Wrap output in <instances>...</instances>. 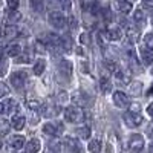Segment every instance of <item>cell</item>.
Returning a JSON list of instances; mask_svg holds the SVG:
<instances>
[{"instance_id": "obj_1", "label": "cell", "mask_w": 153, "mask_h": 153, "mask_svg": "<svg viewBox=\"0 0 153 153\" xmlns=\"http://www.w3.org/2000/svg\"><path fill=\"white\" fill-rule=\"evenodd\" d=\"M84 118H86V115H84V112H83L80 107L71 106V107H66V109H65V120H66L68 123L78 124V123H81Z\"/></svg>"}, {"instance_id": "obj_2", "label": "cell", "mask_w": 153, "mask_h": 153, "mask_svg": "<svg viewBox=\"0 0 153 153\" xmlns=\"http://www.w3.org/2000/svg\"><path fill=\"white\" fill-rule=\"evenodd\" d=\"M124 123L127 124V127H130V129H136L143 124V115L136 112V110H129L124 113Z\"/></svg>"}, {"instance_id": "obj_3", "label": "cell", "mask_w": 153, "mask_h": 153, "mask_svg": "<svg viewBox=\"0 0 153 153\" xmlns=\"http://www.w3.org/2000/svg\"><path fill=\"white\" fill-rule=\"evenodd\" d=\"M48 20H49L51 25H52V28H55V29H63L66 26V17L60 11H52L49 14Z\"/></svg>"}, {"instance_id": "obj_4", "label": "cell", "mask_w": 153, "mask_h": 153, "mask_svg": "<svg viewBox=\"0 0 153 153\" xmlns=\"http://www.w3.org/2000/svg\"><path fill=\"white\" fill-rule=\"evenodd\" d=\"M65 130L63 123H46L43 126V133L48 136H60Z\"/></svg>"}, {"instance_id": "obj_5", "label": "cell", "mask_w": 153, "mask_h": 153, "mask_svg": "<svg viewBox=\"0 0 153 153\" xmlns=\"http://www.w3.org/2000/svg\"><path fill=\"white\" fill-rule=\"evenodd\" d=\"M143 149H144V138L138 133L132 135L129 138V150L132 153H139Z\"/></svg>"}, {"instance_id": "obj_6", "label": "cell", "mask_w": 153, "mask_h": 153, "mask_svg": "<svg viewBox=\"0 0 153 153\" xmlns=\"http://www.w3.org/2000/svg\"><path fill=\"white\" fill-rule=\"evenodd\" d=\"M72 101H74V104L76 107H86L89 106V103H91V98H89V95L84 92V91H75L72 94Z\"/></svg>"}, {"instance_id": "obj_7", "label": "cell", "mask_w": 153, "mask_h": 153, "mask_svg": "<svg viewBox=\"0 0 153 153\" xmlns=\"http://www.w3.org/2000/svg\"><path fill=\"white\" fill-rule=\"evenodd\" d=\"M113 104L118 109H126V107L130 106V100H129V97H127V94L118 91V92L113 94Z\"/></svg>"}, {"instance_id": "obj_8", "label": "cell", "mask_w": 153, "mask_h": 153, "mask_svg": "<svg viewBox=\"0 0 153 153\" xmlns=\"http://www.w3.org/2000/svg\"><path fill=\"white\" fill-rule=\"evenodd\" d=\"M139 57H141V61L146 66L153 65V48H149L146 45L139 46Z\"/></svg>"}, {"instance_id": "obj_9", "label": "cell", "mask_w": 153, "mask_h": 153, "mask_svg": "<svg viewBox=\"0 0 153 153\" xmlns=\"http://www.w3.org/2000/svg\"><path fill=\"white\" fill-rule=\"evenodd\" d=\"M12 87H16L17 91H20V89H23L25 83H26V72H14L11 75V78H9Z\"/></svg>"}, {"instance_id": "obj_10", "label": "cell", "mask_w": 153, "mask_h": 153, "mask_svg": "<svg viewBox=\"0 0 153 153\" xmlns=\"http://www.w3.org/2000/svg\"><path fill=\"white\" fill-rule=\"evenodd\" d=\"M101 37H104L107 42H120L123 38V31L120 28H107L103 34H101Z\"/></svg>"}, {"instance_id": "obj_11", "label": "cell", "mask_w": 153, "mask_h": 153, "mask_svg": "<svg viewBox=\"0 0 153 153\" xmlns=\"http://www.w3.org/2000/svg\"><path fill=\"white\" fill-rule=\"evenodd\" d=\"M61 107L58 104H54V103H46L45 106H42V113H43V117L46 118H54L57 117V115L60 113Z\"/></svg>"}, {"instance_id": "obj_12", "label": "cell", "mask_w": 153, "mask_h": 153, "mask_svg": "<svg viewBox=\"0 0 153 153\" xmlns=\"http://www.w3.org/2000/svg\"><path fill=\"white\" fill-rule=\"evenodd\" d=\"M65 149H66L68 153H81L83 152L80 141L75 138H66L65 139Z\"/></svg>"}, {"instance_id": "obj_13", "label": "cell", "mask_w": 153, "mask_h": 153, "mask_svg": "<svg viewBox=\"0 0 153 153\" xmlns=\"http://www.w3.org/2000/svg\"><path fill=\"white\" fill-rule=\"evenodd\" d=\"M113 5H115V9L121 14H130V11L133 8L130 0H113Z\"/></svg>"}, {"instance_id": "obj_14", "label": "cell", "mask_w": 153, "mask_h": 153, "mask_svg": "<svg viewBox=\"0 0 153 153\" xmlns=\"http://www.w3.org/2000/svg\"><path fill=\"white\" fill-rule=\"evenodd\" d=\"M58 72L65 76V78H71L72 76V72H74V68H72V63L68 61V60H61L58 63Z\"/></svg>"}, {"instance_id": "obj_15", "label": "cell", "mask_w": 153, "mask_h": 153, "mask_svg": "<svg viewBox=\"0 0 153 153\" xmlns=\"http://www.w3.org/2000/svg\"><path fill=\"white\" fill-rule=\"evenodd\" d=\"M42 150V143L37 138H32L25 144V153H38Z\"/></svg>"}, {"instance_id": "obj_16", "label": "cell", "mask_w": 153, "mask_h": 153, "mask_svg": "<svg viewBox=\"0 0 153 153\" xmlns=\"http://www.w3.org/2000/svg\"><path fill=\"white\" fill-rule=\"evenodd\" d=\"M115 80H117L118 84L121 86H127V84H130V75L127 71H123V69H118L117 72H115Z\"/></svg>"}, {"instance_id": "obj_17", "label": "cell", "mask_w": 153, "mask_h": 153, "mask_svg": "<svg viewBox=\"0 0 153 153\" xmlns=\"http://www.w3.org/2000/svg\"><path fill=\"white\" fill-rule=\"evenodd\" d=\"M9 144L14 150H22L25 147V144H26V139H25V136H22V135H14L11 138Z\"/></svg>"}, {"instance_id": "obj_18", "label": "cell", "mask_w": 153, "mask_h": 153, "mask_svg": "<svg viewBox=\"0 0 153 153\" xmlns=\"http://www.w3.org/2000/svg\"><path fill=\"white\" fill-rule=\"evenodd\" d=\"M5 54H6L8 57H19V55L22 54V46H20L19 43H11V45L6 46Z\"/></svg>"}, {"instance_id": "obj_19", "label": "cell", "mask_w": 153, "mask_h": 153, "mask_svg": "<svg viewBox=\"0 0 153 153\" xmlns=\"http://www.w3.org/2000/svg\"><path fill=\"white\" fill-rule=\"evenodd\" d=\"M25 124H26V118H25L23 115H14L11 120V126L14 127L16 130H22L25 127Z\"/></svg>"}, {"instance_id": "obj_20", "label": "cell", "mask_w": 153, "mask_h": 153, "mask_svg": "<svg viewBox=\"0 0 153 153\" xmlns=\"http://www.w3.org/2000/svg\"><path fill=\"white\" fill-rule=\"evenodd\" d=\"M17 34H19V29L14 26V25H8V26H5L3 31H2V35H3L5 38H8V40L17 37Z\"/></svg>"}, {"instance_id": "obj_21", "label": "cell", "mask_w": 153, "mask_h": 153, "mask_svg": "<svg viewBox=\"0 0 153 153\" xmlns=\"http://www.w3.org/2000/svg\"><path fill=\"white\" fill-rule=\"evenodd\" d=\"M100 91L101 94H109L112 91V81L109 80V76H101L100 78Z\"/></svg>"}, {"instance_id": "obj_22", "label": "cell", "mask_w": 153, "mask_h": 153, "mask_svg": "<svg viewBox=\"0 0 153 153\" xmlns=\"http://www.w3.org/2000/svg\"><path fill=\"white\" fill-rule=\"evenodd\" d=\"M45 69H46V61H45L43 58H38V60L34 63V68H32L34 74H35L37 76H40V75L45 72Z\"/></svg>"}, {"instance_id": "obj_23", "label": "cell", "mask_w": 153, "mask_h": 153, "mask_svg": "<svg viewBox=\"0 0 153 153\" xmlns=\"http://www.w3.org/2000/svg\"><path fill=\"white\" fill-rule=\"evenodd\" d=\"M29 5H31V9L37 14H40V12L45 11V2L43 0H29Z\"/></svg>"}, {"instance_id": "obj_24", "label": "cell", "mask_w": 153, "mask_h": 153, "mask_svg": "<svg viewBox=\"0 0 153 153\" xmlns=\"http://www.w3.org/2000/svg\"><path fill=\"white\" fill-rule=\"evenodd\" d=\"M76 136L81 138V139H87V138H91V127H87V126H81L78 127V129L75 130Z\"/></svg>"}, {"instance_id": "obj_25", "label": "cell", "mask_w": 153, "mask_h": 153, "mask_svg": "<svg viewBox=\"0 0 153 153\" xmlns=\"http://www.w3.org/2000/svg\"><path fill=\"white\" fill-rule=\"evenodd\" d=\"M87 149L91 153H100L101 152V141L100 139H92V141H89Z\"/></svg>"}, {"instance_id": "obj_26", "label": "cell", "mask_w": 153, "mask_h": 153, "mask_svg": "<svg viewBox=\"0 0 153 153\" xmlns=\"http://www.w3.org/2000/svg\"><path fill=\"white\" fill-rule=\"evenodd\" d=\"M133 20L139 25H144L146 23V14H144V11L143 9H136L133 12Z\"/></svg>"}, {"instance_id": "obj_27", "label": "cell", "mask_w": 153, "mask_h": 153, "mask_svg": "<svg viewBox=\"0 0 153 153\" xmlns=\"http://www.w3.org/2000/svg\"><path fill=\"white\" fill-rule=\"evenodd\" d=\"M9 129H11V123L8 120H0V136L8 135Z\"/></svg>"}, {"instance_id": "obj_28", "label": "cell", "mask_w": 153, "mask_h": 153, "mask_svg": "<svg viewBox=\"0 0 153 153\" xmlns=\"http://www.w3.org/2000/svg\"><path fill=\"white\" fill-rule=\"evenodd\" d=\"M42 106H43V103L38 98H34V100H29L28 101V107L29 109H32V110H38V109H42Z\"/></svg>"}, {"instance_id": "obj_29", "label": "cell", "mask_w": 153, "mask_h": 153, "mask_svg": "<svg viewBox=\"0 0 153 153\" xmlns=\"http://www.w3.org/2000/svg\"><path fill=\"white\" fill-rule=\"evenodd\" d=\"M104 66H106V69H107L109 72H113V74L120 69L118 65H117V63H115L113 60H106V61H104Z\"/></svg>"}, {"instance_id": "obj_30", "label": "cell", "mask_w": 153, "mask_h": 153, "mask_svg": "<svg viewBox=\"0 0 153 153\" xmlns=\"http://www.w3.org/2000/svg\"><path fill=\"white\" fill-rule=\"evenodd\" d=\"M3 106H5V110L8 113H12V112H14V109L17 107V101L16 100H8L6 104H3Z\"/></svg>"}, {"instance_id": "obj_31", "label": "cell", "mask_w": 153, "mask_h": 153, "mask_svg": "<svg viewBox=\"0 0 153 153\" xmlns=\"http://www.w3.org/2000/svg\"><path fill=\"white\" fill-rule=\"evenodd\" d=\"M31 60H32V54L31 52H22L19 55V61L20 63H29Z\"/></svg>"}, {"instance_id": "obj_32", "label": "cell", "mask_w": 153, "mask_h": 153, "mask_svg": "<svg viewBox=\"0 0 153 153\" xmlns=\"http://www.w3.org/2000/svg\"><path fill=\"white\" fill-rule=\"evenodd\" d=\"M130 87H132V91H130L132 95H139V94H141V91H139V89L143 87V84H141V83H130Z\"/></svg>"}, {"instance_id": "obj_33", "label": "cell", "mask_w": 153, "mask_h": 153, "mask_svg": "<svg viewBox=\"0 0 153 153\" xmlns=\"http://www.w3.org/2000/svg\"><path fill=\"white\" fill-rule=\"evenodd\" d=\"M20 19H22V16L19 14L17 11H11V14H9V17H8L9 23H16V22H19Z\"/></svg>"}, {"instance_id": "obj_34", "label": "cell", "mask_w": 153, "mask_h": 153, "mask_svg": "<svg viewBox=\"0 0 153 153\" xmlns=\"http://www.w3.org/2000/svg\"><path fill=\"white\" fill-rule=\"evenodd\" d=\"M143 45H146V46H149V48H153V34H146V35H144Z\"/></svg>"}, {"instance_id": "obj_35", "label": "cell", "mask_w": 153, "mask_h": 153, "mask_svg": "<svg viewBox=\"0 0 153 153\" xmlns=\"http://www.w3.org/2000/svg\"><path fill=\"white\" fill-rule=\"evenodd\" d=\"M127 35H129V38H130L132 42H136V40H138V35H139V32H138L136 29L130 28L129 31H127Z\"/></svg>"}, {"instance_id": "obj_36", "label": "cell", "mask_w": 153, "mask_h": 153, "mask_svg": "<svg viewBox=\"0 0 153 153\" xmlns=\"http://www.w3.org/2000/svg\"><path fill=\"white\" fill-rule=\"evenodd\" d=\"M6 5H8L9 11H17V8H19V0H6Z\"/></svg>"}, {"instance_id": "obj_37", "label": "cell", "mask_w": 153, "mask_h": 153, "mask_svg": "<svg viewBox=\"0 0 153 153\" xmlns=\"http://www.w3.org/2000/svg\"><path fill=\"white\" fill-rule=\"evenodd\" d=\"M80 43H83V45H89V43H91V35H89L87 32H83V34L80 35Z\"/></svg>"}, {"instance_id": "obj_38", "label": "cell", "mask_w": 153, "mask_h": 153, "mask_svg": "<svg viewBox=\"0 0 153 153\" xmlns=\"http://www.w3.org/2000/svg\"><path fill=\"white\" fill-rule=\"evenodd\" d=\"M8 72V65L5 60H0V76H3Z\"/></svg>"}, {"instance_id": "obj_39", "label": "cell", "mask_w": 153, "mask_h": 153, "mask_svg": "<svg viewBox=\"0 0 153 153\" xmlns=\"http://www.w3.org/2000/svg\"><path fill=\"white\" fill-rule=\"evenodd\" d=\"M58 3L63 6L65 11H69L71 9V0H58Z\"/></svg>"}, {"instance_id": "obj_40", "label": "cell", "mask_w": 153, "mask_h": 153, "mask_svg": "<svg viewBox=\"0 0 153 153\" xmlns=\"http://www.w3.org/2000/svg\"><path fill=\"white\" fill-rule=\"evenodd\" d=\"M6 94H8V87H6V84H5V83H0V98L5 97Z\"/></svg>"}, {"instance_id": "obj_41", "label": "cell", "mask_w": 153, "mask_h": 153, "mask_svg": "<svg viewBox=\"0 0 153 153\" xmlns=\"http://www.w3.org/2000/svg\"><path fill=\"white\" fill-rule=\"evenodd\" d=\"M146 133H147V136H150V138L153 139V123H150V124L147 126V129H146Z\"/></svg>"}, {"instance_id": "obj_42", "label": "cell", "mask_w": 153, "mask_h": 153, "mask_svg": "<svg viewBox=\"0 0 153 153\" xmlns=\"http://www.w3.org/2000/svg\"><path fill=\"white\" fill-rule=\"evenodd\" d=\"M147 113H149V115H150V117L153 118V103L147 106Z\"/></svg>"}, {"instance_id": "obj_43", "label": "cell", "mask_w": 153, "mask_h": 153, "mask_svg": "<svg viewBox=\"0 0 153 153\" xmlns=\"http://www.w3.org/2000/svg\"><path fill=\"white\" fill-rule=\"evenodd\" d=\"M149 153H153V139L150 141V144H149V150H147Z\"/></svg>"}, {"instance_id": "obj_44", "label": "cell", "mask_w": 153, "mask_h": 153, "mask_svg": "<svg viewBox=\"0 0 153 153\" xmlns=\"http://www.w3.org/2000/svg\"><path fill=\"white\" fill-rule=\"evenodd\" d=\"M106 152H107V153H113V149H112V146H110V144H107V146H106Z\"/></svg>"}, {"instance_id": "obj_45", "label": "cell", "mask_w": 153, "mask_h": 153, "mask_svg": "<svg viewBox=\"0 0 153 153\" xmlns=\"http://www.w3.org/2000/svg\"><path fill=\"white\" fill-rule=\"evenodd\" d=\"M144 3L149 5V6H153V0H144Z\"/></svg>"}, {"instance_id": "obj_46", "label": "cell", "mask_w": 153, "mask_h": 153, "mask_svg": "<svg viewBox=\"0 0 153 153\" xmlns=\"http://www.w3.org/2000/svg\"><path fill=\"white\" fill-rule=\"evenodd\" d=\"M3 110H5V106H3L2 103H0V115H2V113H3Z\"/></svg>"}, {"instance_id": "obj_47", "label": "cell", "mask_w": 153, "mask_h": 153, "mask_svg": "<svg viewBox=\"0 0 153 153\" xmlns=\"http://www.w3.org/2000/svg\"><path fill=\"white\" fill-rule=\"evenodd\" d=\"M0 60H3V51L0 49Z\"/></svg>"}, {"instance_id": "obj_48", "label": "cell", "mask_w": 153, "mask_h": 153, "mask_svg": "<svg viewBox=\"0 0 153 153\" xmlns=\"http://www.w3.org/2000/svg\"><path fill=\"white\" fill-rule=\"evenodd\" d=\"M45 153H52V152H51V150H49V149H48V150H46V152H45Z\"/></svg>"}, {"instance_id": "obj_49", "label": "cell", "mask_w": 153, "mask_h": 153, "mask_svg": "<svg viewBox=\"0 0 153 153\" xmlns=\"http://www.w3.org/2000/svg\"><path fill=\"white\" fill-rule=\"evenodd\" d=\"M150 72H152V75H153V68H152V71H150Z\"/></svg>"}, {"instance_id": "obj_50", "label": "cell", "mask_w": 153, "mask_h": 153, "mask_svg": "<svg viewBox=\"0 0 153 153\" xmlns=\"http://www.w3.org/2000/svg\"><path fill=\"white\" fill-rule=\"evenodd\" d=\"M0 37H2V31H0Z\"/></svg>"}, {"instance_id": "obj_51", "label": "cell", "mask_w": 153, "mask_h": 153, "mask_svg": "<svg viewBox=\"0 0 153 153\" xmlns=\"http://www.w3.org/2000/svg\"><path fill=\"white\" fill-rule=\"evenodd\" d=\"M130 2H132V0H130Z\"/></svg>"}]
</instances>
